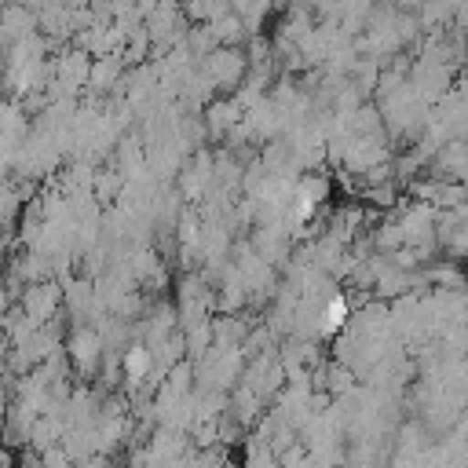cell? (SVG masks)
Listing matches in <instances>:
<instances>
[{"instance_id":"obj_1","label":"cell","mask_w":468,"mask_h":468,"mask_svg":"<svg viewBox=\"0 0 468 468\" xmlns=\"http://www.w3.org/2000/svg\"><path fill=\"white\" fill-rule=\"evenodd\" d=\"M201 73L212 88H241V80L249 77V58L238 48H216L212 55L201 58Z\"/></svg>"},{"instance_id":"obj_2","label":"cell","mask_w":468,"mask_h":468,"mask_svg":"<svg viewBox=\"0 0 468 468\" xmlns=\"http://www.w3.org/2000/svg\"><path fill=\"white\" fill-rule=\"evenodd\" d=\"M62 289L55 282H37V285H26L22 296H18V307L26 311V318L33 325H51V318L58 314V303H62Z\"/></svg>"},{"instance_id":"obj_3","label":"cell","mask_w":468,"mask_h":468,"mask_svg":"<svg viewBox=\"0 0 468 468\" xmlns=\"http://www.w3.org/2000/svg\"><path fill=\"white\" fill-rule=\"evenodd\" d=\"M66 355H69V362H73L77 373H91L99 366V358L106 355V340H102L99 329L77 325L73 336H69V344H66Z\"/></svg>"},{"instance_id":"obj_4","label":"cell","mask_w":468,"mask_h":468,"mask_svg":"<svg viewBox=\"0 0 468 468\" xmlns=\"http://www.w3.org/2000/svg\"><path fill=\"white\" fill-rule=\"evenodd\" d=\"M150 366H154V351H150L146 344H128V347L121 351V369H124V377H128L132 384L146 380Z\"/></svg>"},{"instance_id":"obj_5","label":"cell","mask_w":468,"mask_h":468,"mask_svg":"<svg viewBox=\"0 0 468 468\" xmlns=\"http://www.w3.org/2000/svg\"><path fill=\"white\" fill-rule=\"evenodd\" d=\"M15 468H44V464H40V453H22L15 457Z\"/></svg>"}]
</instances>
